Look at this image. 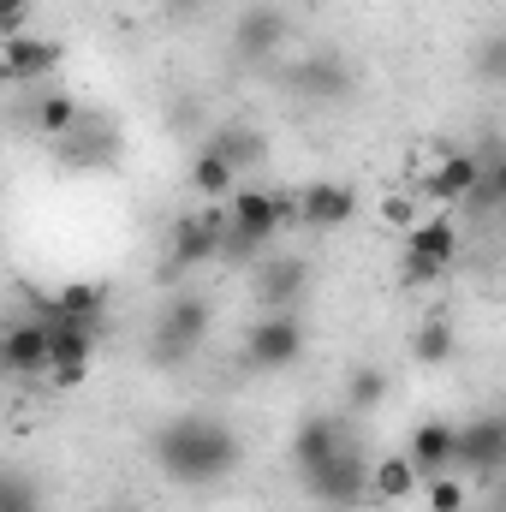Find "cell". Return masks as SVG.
<instances>
[{"instance_id":"6da1fadb","label":"cell","mask_w":506,"mask_h":512,"mask_svg":"<svg viewBox=\"0 0 506 512\" xmlns=\"http://www.w3.org/2000/svg\"><path fill=\"white\" fill-rule=\"evenodd\" d=\"M149 453H155V471H161L173 489H221V483L245 465V435H239L227 417L179 411V417H167V423L149 435Z\"/></svg>"},{"instance_id":"7a4b0ae2","label":"cell","mask_w":506,"mask_h":512,"mask_svg":"<svg viewBox=\"0 0 506 512\" xmlns=\"http://www.w3.org/2000/svg\"><path fill=\"white\" fill-rule=\"evenodd\" d=\"M209 298L203 292H167L161 310H155V328H149V364L155 370H179L197 358V346L209 340Z\"/></svg>"},{"instance_id":"3957f363","label":"cell","mask_w":506,"mask_h":512,"mask_svg":"<svg viewBox=\"0 0 506 512\" xmlns=\"http://www.w3.org/2000/svg\"><path fill=\"white\" fill-rule=\"evenodd\" d=\"M298 489L310 495V507L322 512H352L370 501V459H364V447L358 441H346L340 453H328L322 465H310V471H298Z\"/></svg>"},{"instance_id":"277c9868","label":"cell","mask_w":506,"mask_h":512,"mask_svg":"<svg viewBox=\"0 0 506 512\" xmlns=\"http://www.w3.org/2000/svg\"><path fill=\"white\" fill-rule=\"evenodd\" d=\"M221 227H227V203H209V209H197V215H179V221L167 227V256H161L155 280L173 286V280H185L191 268L221 262Z\"/></svg>"},{"instance_id":"5b68a950","label":"cell","mask_w":506,"mask_h":512,"mask_svg":"<svg viewBox=\"0 0 506 512\" xmlns=\"http://www.w3.org/2000/svg\"><path fill=\"white\" fill-rule=\"evenodd\" d=\"M239 352H245V370H256V376H286L310 352V334H304L298 310H262L251 328H245V346Z\"/></svg>"},{"instance_id":"8992f818","label":"cell","mask_w":506,"mask_h":512,"mask_svg":"<svg viewBox=\"0 0 506 512\" xmlns=\"http://www.w3.org/2000/svg\"><path fill=\"white\" fill-rule=\"evenodd\" d=\"M120 149H126V131L102 108H78V126L54 137V161L66 173H108V167H120Z\"/></svg>"},{"instance_id":"52a82bcc","label":"cell","mask_w":506,"mask_h":512,"mask_svg":"<svg viewBox=\"0 0 506 512\" xmlns=\"http://www.w3.org/2000/svg\"><path fill=\"white\" fill-rule=\"evenodd\" d=\"M298 221V191H262V185H245L227 197V227L245 233L251 245L274 251V239Z\"/></svg>"},{"instance_id":"ba28073f","label":"cell","mask_w":506,"mask_h":512,"mask_svg":"<svg viewBox=\"0 0 506 512\" xmlns=\"http://www.w3.org/2000/svg\"><path fill=\"white\" fill-rule=\"evenodd\" d=\"M501 459H506V417L483 411V417H471V423H453V471H459V477L489 483V477L501 471Z\"/></svg>"},{"instance_id":"9c48e42d","label":"cell","mask_w":506,"mask_h":512,"mask_svg":"<svg viewBox=\"0 0 506 512\" xmlns=\"http://www.w3.org/2000/svg\"><path fill=\"white\" fill-rule=\"evenodd\" d=\"M60 66H66V42L60 36H36V30L0 36V84H42Z\"/></svg>"},{"instance_id":"30bf717a","label":"cell","mask_w":506,"mask_h":512,"mask_svg":"<svg viewBox=\"0 0 506 512\" xmlns=\"http://www.w3.org/2000/svg\"><path fill=\"white\" fill-rule=\"evenodd\" d=\"M310 286V262L304 256H286V251H268L251 262V298L262 310H292Z\"/></svg>"},{"instance_id":"8fae6325","label":"cell","mask_w":506,"mask_h":512,"mask_svg":"<svg viewBox=\"0 0 506 512\" xmlns=\"http://www.w3.org/2000/svg\"><path fill=\"white\" fill-rule=\"evenodd\" d=\"M0 376L6 382H42L48 376V322H6L0 328Z\"/></svg>"},{"instance_id":"7c38bea8","label":"cell","mask_w":506,"mask_h":512,"mask_svg":"<svg viewBox=\"0 0 506 512\" xmlns=\"http://www.w3.org/2000/svg\"><path fill=\"white\" fill-rule=\"evenodd\" d=\"M483 155H495V149H441L435 161H429V179L423 185H411L417 197H429V203H465L471 197V185H477V173H483Z\"/></svg>"},{"instance_id":"4fadbf2b","label":"cell","mask_w":506,"mask_h":512,"mask_svg":"<svg viewBox=\"0 0 506 512\" xmlns=\"http://www.w3.org/2000/svg\"><path fill=\"white\" fill-rule=\"evenodd\" d=\"M286 36H292V18L280 12V6H245L239 18H233V48H239V60H251V66H268L280 48H286Z\"/></svg>"},{"instance_id":"5bb4252c","label":"cell","mask_w":506,"mask_h":512,"mask_svg":"<svg viewBox=\"0 0 506 512\" xmlns=\"http://www.w3.org/2000/svg\"><path fill=\"white\" fill-rule=\"evenodd\" d=\"M399 239H405L399 256H411V262H423V268H435V274H447V268L459 262V251H465V233H459L453 215H423V221H411Z\"/></svg>"},{"instance_id":"9a60e30c","label":"cell","mask_w":506,"mask_h":512,"mask_svg":"<svg viewBox=\"0 0 506 512\" xmlns=\"http://www.w3.org/2000/svg\"><path fill=\"white\" fill-rule=\"evenodd\" d=\"M352 215H358V191H352L346 179H310V185L298 191V221H304L310 233H340Z\"/></svg>"},{"instance_id":"2e32d148","label":"cell","mask_w":506,"mask_h":512,"mask_svg":"<svg viewBox=\"0 0 506 512\" xmlns=\"http://www.w3.org/2000/svg\"><path fill=\"white\" fill-rule=\"evenodd\" d=\"M346 441H352L346 417H334V411H310V417L292 429V441H286V459H292V471H310V465H322L328 453H340Z\"/></svg>"},{"instance_id":"e0dca14e","label":"cell","mask_w":506,"mask_h":512,"mask_svg":"<svg viewBox=\"0 0 506 512\" xmlns=\"http://www.w3.org/2000/svg\"><path fill=\"white\" fill-rule=\"evenodd\" d=\"M292 90L304 102H346L352 96V66L340 54H310L292 66Z\"/></svg>"},{"instance_id":"ac0fdd59","label":"cell","mask_w":506,"mask_h":512,"mask_svg":"<svg viewBox=\"0 0 506 512\" xmlns=\"http://www.w3.org/2000/svg\"><path fill=\"white\" fill-rule=\"evenodd\" d=\"M405 459H411L417 483H429V477L453 471V423H441V417L417 423V429H411V441H405Z\"/></svg>"},{"instance_id":"d6986e66","label":"cell","mask_w":506,"mask_h":512,"mask_svg":"<svg viewBox=\"0 0 506 512\" xmlns=\"http://www.w3.org/2000/svg\"><path fill=\"white\" fill-rule=\"evenodd\" d=\"M233 173H251V167H262L268 161V131H256V126H245V120H221V126L203 137Z\"/></svg>"},{"instance_id":"ffe728a7","label":"cell","mask_w":506,"mask_h":512,"mask_svg":"<svg viewBox=\"0 0 506 512\" xmlns=\"http://www.w3.org/2000/svg\"><path fill=\"white\" fill-rule=\"evenodd\" d=\"M48 298H54V316H66V322H90V328L108 322V286L102 280H66Z\"/></svg>"},{"instance_id":"44dd1931","label":"cell","mask_w":506,"mask_h":512,"mask_svg":"<svg viewBox=\"0 0 506 512\" xmlns=\"http://www.w3.org/2000/svg\"><path fill=\"white\" fill-rule=\"evenodd\" d=\"M96 340H102V328L54 316V322H48V370H54V364H90V358H96Z\"/></svg>"},{"instance_id":"7402d4cb","label":"cell","mask_w":506,"mask_h":512,"mask_svg":"<svg viewBox=\"0 0 506 512\" xmlns=\"http://www.w3.org/2000/svg\"><path fill=\"white\" fill-rule=\"evenodd\" d=\"M78 108H84L78 96H66V90H42V96H30L24 114H30V131H36V137L54 143V137H66V131L78 126Z\"/></svg>"},{"instance_id":"603a6c76","label":"cell","mask_w":506,"mask_h":512,"mask_svg":"<svg viewBox=\"0 0 506 512\" xmlns=\"http://www.w3.org/2000/svg\"><path fill=\"white\" fill-rule=\"evenodd\" d=\"M453 352H459V328H453L447 316H423V322L411 328V358H417L423 370H441Z\"/></svg>"},{"instance_id":"cb8c5ba5","label":"cell","mask_w":506,"mask_h":512,"mask_svg":"<svg viewBox=\"0 0 506 512\" xmlns=\"http://www.w3.org/2000/svg\"><path fill=\"white\" fill-rule=\"evenodd\" d=\"M411 495H417V471H411V459H405V453L370 459V501L399 507V501H411Z\"/></svg>"},{"instance_id":"d4e9b609","label":"cell","mask_w":506,"mask_h":512,"mask_svg":"<svg viewBox=\"0 0 506 512\" xmlns=\"http://www.w3.org/2000/svg\"><path fill=\"white\" fill-rule=\"evenodd\" d=\"M191 191H197L203 203H227V197L239 191V173H233V167H227V161L203 143V149L191 155Z\"/></svg>"},{"instance_id":"484cf974","label":"cell","mask_w":506,"mask_h":512,"mask_svg":"<svg viewBox=\"0 0 506 512\" xmlns=\"http://www.w3.org/2000/svg\"><path fill=\"white\" fill-rule=\"evenodd\" d=\"M387 370H381V364H358V370H352V376H346V405H352V411H381V405H387Z\"/></svg>"},{"instance_id":"4316f807","label":"cell","mask_w":506,"mask_h":512,"mask_svg":"<svg viewBox=\"0 0 506 512\" xmlns=\"http://www.w3.org/2000/svg\"><path fill=\"white\" fill-rule=\"evenodd\" d=\"M417 495L429 501V512H465V501H471V489H465V477H453V471H441V477H429V483H417Z\"/></svg>"},{"instance_id":"83f0119b","label":"cell","mask_w":506,"mask_h":512,"mask_svg":"<svg viewBox=\"0 0 506 512\" xmlns=\"http://www.w3.org/2000/svg\"><path fill=\"white\" fill-rule=\"evenodd\" d=\"M0 512H42V483L24 471H0Z\"/></svg>"},{"instance_id":"f1b7e54d","label":"cell","mask_w":506,"mask_h":512,"mask_svg":"<svg viewBox=\"0 0 506 512\" xmlns=\"http://www.w3.org/2000/svg\"><path fill=\"white\" fill-rule=\"evenodd\" d=\"M381 221H387L393 233H405L411 221H423V209H417V191H387V197H381Z\"/></svg>"},{"instance_id":"f546056e","label":"cell","mask_w":506,"mask_h":512,"mask_svg":"<svg viewBox=\"0 0 506 512\" xmlns=\"http://www.w3.org/2000/svg\"><path fill=\"white\" fill-rule=\"evenodd\" d=\"M30 6H36V0H0V36L30 30Z\"/></svg>"},{"instance_id":"4dcf8cb0","label":"cell","mask_w":506,"mask_h":512,"mask_svg":"<svg viewBox=\"0 0 506 512\" xmlns=\"http://www.w3.org/2000/svg\"><path fill=\"white\" fill-rule=\"evenodd\" d=\"M477 72H483L489 84L506 72V42H501V36H489V42H483V54H477Z\"/></svg>"},{"instance_id":"1f68e13d","label":"cell","mask_w":506,"mask_h":512,"mask_svg":"<svg viewBox=\"0 0 506 512\" xmlns=\"http://www.w3.org/2000/svg\"><path fill=\"white\" fill-rule=\"evenodd\" d=\"M435 280H441L435 268H423V262H411V256H399V286H405V292H423V286H435Z\"/></svg>"},{"instance_id":"d6a6232c","label":"cell","mask_w":506,"mask_h":512,"mask_svg":"<svg viewBox=\"0 0 506 512\" xmlns=\"http://www.w3.org/2000/svg\"><path fill=\"white\" fill-rule=\"evenodd\" d=\"M84 376H90V364H54L42 382L54 387V393H72V387H84Z\"/></svg>"},{"instance_id":"836d02e7","label":"cell","mask_w":506,"mask_h":512,"mask_svg":"<svg viewBox=\"0 0 506 512\" xmlns=\"http://www.w3.org/2000/svg\"><path fill=\"white\" fill-rule=\"evenodd\" d=\"M203 6H209V0H167L173 18H191V12H203Z\"/></svg>"},{"instance_id":"e575fe53","label":"cell","mask_w":506,"mask_h":512,"mask_svg":"<svg viewBox=\"0 0 506 512\" xmlns=\"http://www.w3.org/2000/svg\"><path fill=\"white\" fill-rule=\"evenodd\" d=\"M102 512H137V507H126V501H120V507H102Z\"/></svg>"}]
</instances>
